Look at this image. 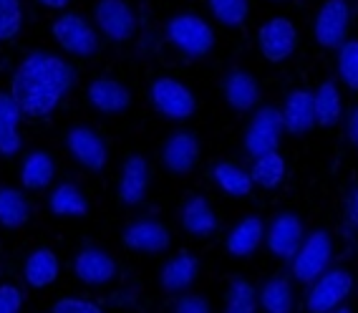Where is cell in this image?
I'll list each match as a JSON object with an SVG mask.
<instances>
[{"instance_id":"cell-12","label":"cell","mask_w":358,"mask_h":313,"mask_svg":"<svg viewBox=\"0 0 358 313\" xmlns=\"http://www.w3.org/2000/svg\"><path fill=\"white\" fill-rule=\"evenodd\" d=\"M122 243L131 253H164L172 245V232L164 223L159 220H136V223L127 225L122 232Z\"/></svg>"},{"instance_id":"cell-23","label":"cell","mask_w":358,"mask_h":313,"mask_svg":"<svg viewBox=\"0 0 358 313\" xmlns=\"http://www.w3.org/2000/svg\"><path fill=\"white\" fill-rule=\"evenodd\" d=\"M179 223H182V230L187 235L194 237H210L212 232L217 230V215L212 210V204L205 197H189L182 204V212H179Z\"/></svg>"},{"instance_id":"cell-43","label":"cell","mask_w":358,"mask_h":313,"mask_svg":"<svg viewBox=\"0 0 358 313\" xmlns=\"http://www.w3.org/2000/svg\"><path fill=\"white\" fill-rule=\"evenodd\" d=\"M270 3H285V0H270Z\"/></svg>"},{"instance_id":"cell-6","label":"cell","mask_w":358,"mask_h":313,"mask_svg":"<svg viewBox=\"0 0 358 313\" xmlns=\"http://www.w3.org/2000/svg\"><path fill=\"white\" fill-rule=\"evenodd\" d=\"M51 33L56 43L64 48L66 53L78 58H91L96 56L101 48V41L96 36V28L91 26L89 20H83L78 13H64L53 20Z\"/></svg>"},{"instance_id":"cell-5","label":"cell","mask_w":358,"mask_h":313,"mask_svg":"<svg viewBox=\"0 0 358 313\" xmlns=\"http://www.w3.org/2000/svg\"><path fill=\"white\" fill-rule=\"evenodd\" d=\"M353 273L348 268H328L310 283L306 308L308 313H328L345 303V298L353 293Z\"/></svg>"},{"instance_id":"cell-36","label":"cell","mask_w":358,"mask_h":313,"mask_svg":"<svg viewBox=\"0 0 358 313\" xmlns=\"http://www.w3.org/2000/svg\"><path fill=\"white\" fill-rule=\"evenodd\" d=\"M23 291L13 283H0V313H20Z\"/></svg>"},{"instance_id":"cell-37","label":"cell","mask_w":358,"mask_h":313,"mask_svg":"<svg viewBox=\"0 0 358 313\" xmlns=\"http://www.w3.org/2000/svg\"><path fill=\"white\" fill-rule=\"evenodd\" d=\"M51 313H103L96 303L83 298H61L53 303Z\"/></svg>"},{"instance_id":"cell-16","label":"cell","mask_w":358,"mask_h":313,"mask_svg":"<svg viewBox=\"0 0 358 313\" xmlns=\"http://www.w3.org/2000/svg\"><path fill=\"white\" fill-rule=\"evenodd\" d=\"M149 162L141 154H129L122 165V177H119V200L129 207L144 202L149 190Z\"/></svg>"},{"instance_id":"cell-9","label":"cell","mask_w":358,"mask_h":313,"mask_svg":"<svg viewBox=\"0 0 358 313\" xmlns=\"http://www.w3.org/2000/svg\"><path fill=\"white\" fill-rule=\"evenodd\" d=\"M94 20H96L101 36L114 43H127L136 36V13L127 0H99L94 6Z\"/></svg>"},{"instance_id":"cell-21","label":"cell","mask_w":358,"mask_h":313,"mask_svg":"<svg viewBox=\"0 0 358 313\" xmlns=\"http://www.w3.org/2000/svg\"><path fill=\"white\" fill-rule=\"evenodd\" d=\"M199 275V260L189 253V250H179L172 260L164 263V268L159 273V286L166 293H182L197 281Z\"/></svg>"},{"instance_id":"cell-15","label":"cell","mask_w":358,"mask_h":313,"mask_svg":"<svg viewBox=\"0 0 358 313\" xmlns=\"http://www.w3.org/2000/svg\"><path fill=\"white\" fill-rule=\"evenodd\" d=\"M73 275L83 286H106L116 278V260L101 248H83L73 258Z\"/></svg>"},{"instance_id":"cell-38","label":"cell","mask_w":358,"mask_h":313,"mask_svg":"<svg viewBox=\"0 0 358 313\" xmlns=\"http://www.w3.org/2000/svg\"><path fill=\"white\" fill-rule=\"evenodd\" d=\"M174 313H212L210 303H207L202 295H192L187 293L177 300V306H174Z\"/></svg>"},{"instance_id":"cell-26","label":"cell","mask_w":358,"mask_h":313,"mask_svg":"<svg viewBox=\"0 0 358 313\" xmlns=\"http://www.w3.org/2000/svg\"><path fill=\"white\" fill-rule=\"evenodd\" d=\"M257 306L265 313H293L295 295L288 278L275 275V278L262 283L260 291H257Z\"/></svg>"},{"instance_id":"cell-3","label":"cell","mask_w":358,"mask_h":313,"mask_svg":"<svg viewBox=\"0 0 358 313\" xmlns=\"http://www.w3.org/2000/svg\"><path fill=\"white\" fill-rule=\"evenodd\" d=\"M333 258V237L328 230H313L303 237L301 248L293 256V278L303 286L323 275Z\"/></svg>"},{"instance_id":"cell-28","label":"cell","mask_w":358,"mask_h":313,"mask_svg":"<svg viewBox=\"0 0 358 313\" xmlns=\"http://www.w3.org/2000/svg\"><path fill=\"white\" fill-rule=\"evenodd\" d=\"M313 109H315V127H336L343 114L341 91L333 81H323L313 91Z\"/></svg>"},{"instance_id":"cell-41","label":"cell","mask_w":358,"mask_h":313,"mask_svg":"<svg viewBox=\"0 0 358 313\" xmlns=\"http://www.w3.org/2000/svg\"><path fill=\"white\" fill-rule=\"evenodd\" d=\"M41 6H45V8H53V11H58V8H66L71 3V0H38Z\"/></svg>"},{"instance_id":"cell-34","label":"cell","mask_w":358,"mask_h":313,"mask_svg":"<svg viewBox=\"0 0 358 313\" xmlns=\"http://www.w3.org/2000/svg\"><path fill=\"white\" fill-rule=\"evenodd\" d=\"M336 69H338V78L343 86L351 91H358V41H345L338 48V58H336Z\"/></svg>"},{"instance_id":"cell-33","label":"cell","mask_w":358,"mask_h":313,"mask_svg":"<svg viewBox=\"0 0 358 313\" xmlns=\"http://www.w3.org/2000/svg\"><path fill=\"white\" fill-rule=\"evenodd\" d=\"M210 13L215 15L217 23L224 28H237L243 26L250 15V3L248 0H207Z\"/></svg>"},{"instance_id":"cell-18","label":"cell","mask_w":358,"mask_h":313,"mask_svg":"<svg viewBox=\"0 0 358 313\" xmlns=\"http://www.w3.org/2000/svg\"><path fill=\"white\" fill-rule=\"evenodd\" d=\"M222 96L235 111H252L260 102V83L245 69H232L222 83Z\"/></svg>"},{"instance_id":"cell-4","label":"cell","mask_w":358,"mask_h":313,"mask_svg":"<svg viewBox=\"0 0 358 313\" xmlns=\"http://www.w3.org/2000/svg\"><path fill=\"white\" fill-rule=\"evenodd\" d=\"M149 99H152L154 109L159 111L164 119H172V122H187L197 111L194 94L172 76L154 78L152 86H149Z\"/></svg>"},{"instance_id":"cell-24","label":"cell","mask_w":358,"mask_h":313,"mask_svg":"<svg viewBox=\"0 0 358 313\" xmlns=\"http://www.w3.org/2000/svg\"><path fill=\"white\" fill-rule=\"evenodd\" d=\"M56 179V162L45 149H33L20 165V185L31 192L45 190Z\"/></svg>"},{"instance_id":"cell-30","label":"cell","mask_w":358,"mask_h":313,"mask_svg":"<svg viewBox=\"0 0 358 313\" xmlns=\"http://www.w3.org/2000/svg\"><path fill=\"white\" fill-rule=\"evenodd\" d=\"M285 172H288V165L280 157V152H270L255 157L252 169H250V179H252V185L262 187V190H275L282 185Z\"/></svg>"},{"instance_id":"cell-29","label":"cell","mask_w":358,"mask_h":313,"mask_svg":"<svg viewBox=\"0 0 358 313\" xmlns=\"http://www.w3.org/2000/svg\"><path fill=\"white\" fill-rule=\"evenodd\" d=\"M212 179H215V185L224 192V195H230V197H250V192H252V179H250V172L243 169L240 165L235 162H217L215 169H212Z\"/></svg>"},{"instance_id":"cell-2","label":"cell","mask_w":358,"mask_h":313,"mask_svg":"<svg viewBox=\"0 0 358 313\" xmlns=\"http://www.w3.org/2000/svg\"><path fill=\"white\" fill-rule=\"evenodd\" d=\"M166 39L189 58H202L215 48V31L205 18L194 13H177L166 23Z\"/></svg>"},{"instance_id":"cell-31","label":"cell","mask_w":358,"mask_h":313,"mask_svg":"<svg viewBox=\"0 0 358 313\" xmlns=\"http://www.w3.org/2000/svg\"><path fill=\"white\" fill-rule=\"evenodd\" d=\"M31 218L26 195L13 187H0V225L8 230H18Z\"/></svg>"},{"instance_id":"cell-20","label":"cell","mask_w":358,"mask_h":313,"mask_svg":"<svg viewBox=\"0 0 358 313\" xmlns=\"http://www.w3.org/2000/svg\"><path fill=\"white\" fill-rule=\"evenodd\" d=\"M23 116L26 114L13 96L0 91V157H13L23 147V137H20Z\"/></svg>"},{"instance_id":"cell-35","label":"cell","mask_w":358,"mask_h":313,"mask_svg":"<svg viewBox=\"0 0 358 313\" xmlns=\"http://www.w3.org/2000/svg\"><path fill=\"white\" fill-rule=\"evenodd\" d=\"M23 28L20 0H0V43L13 41Z\"/></svg>"},{"instance_id":"cell-27","label":"cell","mask_w":358,"mask_h":313,"mask_svg":"<svg viewBox=\"0 0 358 313\" xmlns=\"http://www.w3.org/2000/svg\"><path fill=\"white\" fill-rule=\"evenodd\" d=\"M48 210L56 218H86L89 212V200L83 197V192L71 182L58 185L56 190L48 195Z\"/></svg>"},{"instance_id":"cell-17","label":"cell","mask_w":358,"mask_h":313,"mask_svg":"<svg viewBox=\"0 0 358 313\" xmlns=\"http://www.w3.org/2000/svg\"><path fill=\"white\" fill-rule=\"evenodd\" d=\"M282 127L293 137L308 134L315 127V109H313V91L293 89L285 96V104L280 109Z\"/></svg>"},{"instance_id":"cell-25","label":"cell","mask_w":358,"mask_h":313,"mask_svg":"<svg viewBox=\"0 0 358 313\" xmlns=\"http://www.w3.org/2000/svg\"><path fill=\"white\" fill-rule=\"evenodd\" d=\"M61 273V263H58L56 253L51 248H36L28 256L26 265H23V278L31 288H48L58 281Z\"/></svg>"},{"instance_id":"cell-19","label":"cell","mask_w":358,"mask_h":313,"mask_svg":"<svg viewBox=\"0 0 358 313\" xmlns=\"http://www.w3.org/2000/svg\"><path fill=\"white\" fill-rule=\"evenodd\" d=\"M86 99L101 114H122L131 106V91L114 78H96L89 83Z\"/></svg>"},{"instance_id":"cell-42","label":"cell","mask_w":358,"mask_h":313,"mask_svg":"<svg viewBox=\"0 0 358 313\" xmlns=\"http://www.w3.org/2000/svg\"><path fill=\"white\" fill-rule=\"evenodd\" d=\"M328 313H353V311H351V308H348V306H345V303H343V306L333 308V311H328Z\"/></svg>"},{"instance_id":"cell-7","label":"cell","mask_w":358,"mask_h":313,"mask_svg":"<svg viewBox=\"0 0 358 313\" xmlns=\"http://www.w3.org/2000/svg\"><path fill=\"white\" fill-rule=\"evenodd\" d=\"M282 116L280 109L275 106H262L255 111V116L250 119L248 129L243 137V147L250 157H262V154L278 152L282 141Z\"/></svg>"},{"instance_id":"cell-8","label":"cell","mask_w":358,"mask_h":313,"mask_svg":"<svg viewBox=\"0 0 358 313\" xmlns=\"http://www.w3.org/2000/svg\"><path fill=\"white\" fill-rule=\"evenodd\" d=\"M351 31V8L345 0H323L313 23V39L320 48H336L348 41Z\"/></svg>"},{"instance_id":"cell-11","label":"cell","mask_w":358,"mask_h":313,"mask_svg":"<svg viewBox=\"0 0 358 313\" xmlns=\"http://www.w3.org/2000/svg\"><path fill=\"white\" fill-rule=\"evenodd\" d=\"M303 237H306V228L303 220L295 212H278L273 223L265 228V243L268 250L280 260H293V256L301 248Z\"/></svg>"},{"instance_id":"cell-13","label":"cell","mask_w":358,"mask_h":313,"mask_svg":"<svg viewBox=\"0 0 358 313\" xmlns=\"http://www.w3.org/2000/svg\"><path fill=\"white\" fill-rule=\"evenodd\" d=\"M66 147H69L71 157L91 172H101L109 162V152H106L103 139L89 127H71L66 132Z\"/></svg>"},{"instance_id":"cell-32","label":"cell","mask_w":358,"mask_h":313,"mask_svg":"<svg viewBox=\"0 0 358 313\" xmlns=\"http://www.w3.org/2000/svg\"><path fill=\"white\" fill-rule=\"evenodd\" d=\"M222 313H257V291L245 278H235L224 293Z\"/></svg>"},{"instance_id":"cell-1","label":"cell","mask_w":358,"mask_h":313,"mask_svg":"<svg viewBox=\"0 0 358 313\" xmlns=\"http://www.w3.org/2000/svg\"><path fill=\"white\" fill-rule=\"evenodd\" d=\"M73 66L56 53L33 51L15 69L10 81V96L26 116L43 119L56 109L73 86Z\"/></svg>"},{"instance_id":"cell-39","label":"cell","mask_w":358,"mask_h":313,"mask_svg":"<svg viewBox=\"0 0 358 313\" xmlns=\"http://www.w3.org/2000/svg\"><path fill=\"white\" fill-rule=\"evenodd\" d=\"M343 220L345 225L351 228V230L358 232V185L348 192V197H345V207H343Z\"/></svg>"},{"instance_id":"cell-14","label":"cell","mask_w":358,"mask_h":313,"mask_svg":"<svg viewBox=\"0 0 358 313\" xmlns=\"http://www.w3.org/2000/svg\"><path fill=\"white\" fill-rule=\"evenodd\" d=\"M199 154H202V147H199L197 134L174 132L162 147V165L172 174H189L197 167Z\"/></svg>"},{"instance_id":"cell-40","label":"cell","mask_w":358,"mask_h":313,"mask_svg":"<svg viewBox=\"0 0 358 313\" xmlns=\"http://www.w3.org/2000/svg\"><path fill=\"white\" fill-rule=\"evenodd\" d=\"M345 134H348V141H351V147L358 152V104L351 109V114H348V124H345Z\"/></svg>"},{"instance_id":"cell-10","label":"cell","mask_w":358,"mask_h":313,"mask_svg":"<svg viewBox=\"0 0 358 313\" xmlns=\"http://www.w3.org/2000/svg\"><path fill=\"white\" fill-rule=\"evenodd\" d=\"M257 46L268 64H282L298 48V28L288 18H270L257 31Z\"/></svg>"},{"instance_id":"cell-22","label":"cell","mask_w":358,"mask_h":313,"mask_svg":"<svg viewBox=\"0 0 358 313\" xmlns=\"http://www.w3.org/2000/svg\"><path fill=\"white\" fill-rule=\"evenodd\" d=\"M265 240V223L257 215H248L235 225L224 240V250L232 258H250Z\"/></svg>"}]
</instances>
